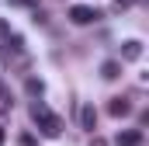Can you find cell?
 Wrapping results in <instances>:
<instances>
[{"label":"cell","instance_id":"obj_1","mask_svg":"<svg viewBox=\"0 0 149 146\" xmlns=\"http://www.w3.org/2000/svg\"><path fill=\"white\" fill-rule=\"evenodd\" d=\"M97 18H101V11H97V7H87V4L70 7V21H73V25H90V21H97Z\"/></svg>","mask_w":149,"mask_h":146},{"label":"cell","instance_id":"obj_2","mask_svg":"<svg viewBox=\"0 0 149 146\" xmlns=\"http://www.w3.org/2000/svg\"><path fill=\"white\" fill-rule=\"evenodd\" d=\"M38 129H42L49 139H56V136H63V118L49 111V115H42V118H38Z\"/></svg>","mask_w":149,"mask_h":146},{"label":"cell","instance_id":"obj_3","mask_svg":"<svg viewBox=\"0 0 149 146\" xmlns=\"http://www.w3.org/2000/svg\"><path fill=\"white\" fill-rule=\"evenodd\" d=\"M121 59H125V63H135V59H142V42L128 38V42L121 45Z\"/></svg>","mask_w":149,"mask_h":146},{"label":"cell","instance_id":"obj_4","mask_svg":"<svg viewBox=\"0 0 149 146\" xmlns=\"http://www.w3.org/2000/svg\"><path fill=\"white\" fill-rule=\"evenodd\" d=\"M80 125H83L87 132L97 129V111H94V105H83V108H80Z\"/></svg>","mask_w":149,"mask_h":146},{"label":"cell","instance_id":"obj_5","mask_svg":"<svg viewBox=\"0 0 149 146\" xmlns=\"http://www.w3.org/2000/svg\"><path fill=\"white\" fill-rule=\"evenodd\" d=\"M108 111H111L114 118H125V115L132 111V105H128V98H111V105H108Z\"/></svg>","mask_w":149,"mask_h":146},{"label":"cell","instance_id":"obj_6","mask_svg":"<svg viewBox=\"0 0 149 146\" xmlns=\"http://www.w3.org/2000/svg\"><path fill=\"white\" fill-rule=\"evenodd\" d=\"M118 146H142V132H135V129H128V132H118Z\"/></svg>","mask_w":149,"mask_h":146},{"label":"cell","instance_id":"obj_7","mask_svg":"<svg viewBox=\"0 0 149 146\" xmlns=\"http://www.w3.org/2000/svg\"><path fill=\"white\" fill-rule=\"evenodd\" d=\"M101 77H104V80H114V77H121V63H114V59H108V63L101 66Z\"/></svg>","mask_w":149,"mask_h":146},{"label":"cell","instance_id":"obj_8","mask_svg":"<svg viewBox=\"0 0 149 146\" xmlns=\"http://www.w3.org/2000/svg\"><path fill=\"white\" fill-rule=\"evenodd\" d=\"M24 87H28V94H31V98H42V91H45V84L35 80V77H28V84H24Z\"/></svg>","mask_w":149,"mask_h":146},{"label":"cell","instance_id":"obj_9","mask_svg":"<svg viewBox=\"0 0 149 146\" xmlns=\"http://www.w3.org/2000/svg\"><path fill=\"white\" fill-rule=\"evenodd\" d=\"M135 0H114V11H125V7H132Z\"/></svg>","mask_w":149,"mask_h":146},{"label":"cell","instance_id":"obj_10","mask_svg":"<svg viewBox=\"0 0 149 146\" xmlns=\"http://www.w3.org/2000/svg\"><path fill=\"white\" fill-rule=\"evenodd\" d=\"M87 146H108V139H101V136H94V139H90Z\"/></svg>","mask_w":149,"mask_h":146},{"label":"cell","instance_id":"obj_11","mask_svg":"<svg viewBox=\"0 0 149 146\" xmlns=\"http://www.w3.org/2000/svg\"><path fill=\"white\" fill-rule=\"evenodd\" d=\"M0 101H7V84L0 80Z\"/></svg>","mask_w":149,"mask_h":146},{"label":"cell","instance_id":"obj_12","mask_svg":"<svg viewBox=\"0 0 149 146\" xmlns=\"http://www.w3.org/2000/svg\"><path fill=\"white\" fill-rule=\"evenodd\" d=\"M0 35H7V25H3V21H0Z\"/></svg>","mask_w":149,"mask_h":146},{"label":"cell","instance_id":"obj_13","mask_svg":"<svg viewBox=\"0 0 149 146\" xmlns=\"http://www.w3.org/2000/svg\"><path fill=\"white\" fill-rule=\"evenodd\" d=\"M3 139H7V132H3V129H0V146H3Z\"/></svg>","mask_w":149,"mask_h":146},{"label":"cell","instance_id":"obj_14","mask_svg":"<svg viewBox=\"0 0 149 146\" xmlns=\"http://www.w3.org/2000/svg\"><path fill=\"white\" fill-rule=\"evenodd\" d=\"M28 4H38V0H28Z\"/></svg>","mask_w":149,"mask_h":146}]
</instances>
